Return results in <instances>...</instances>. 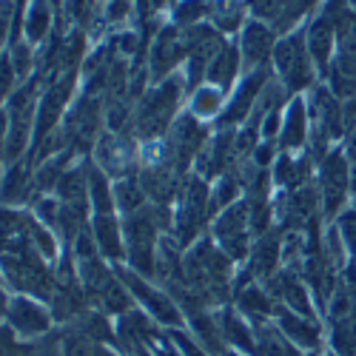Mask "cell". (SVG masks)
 Returning a JSON list of instances; mask_svg holds the SVG:
<instances>
[{
  "label": "cell",
  "instance_id": "obj_1",
  "mask_svg": "<svg viewBox=\"0 0 356 356\" xmlns=\"http://www.w3.org/2000/svg\"><path fill=\"white\" fill-rule=\"evenodd\" d=\"M348 168L345 160L339 154H334L328 163H325V194H328V211H337L342 194H345V183H348Z\"/></svg>",
  "mask_w": 356,
  "mask_h": 356
},
{
  "label": "cell",
  "instance_id": "obj_2",
  "mask_svg": "<svg viewBox=\"0 0 356 356\" xmlns=\"http://www.w3.org/2000/svg\"><path fill=\"white\" fill-rule=\"evenodd\" d=\"M334 20L328 15H322L314 26H311V32H308V49L311 54L316 57V60L325 66L328 63V54H331V35H334Z\"/></svg>",
  "mask_w": 356,
  "mask_h": 356
},
{
  "label": "cell",
  "instance_id": "obj_3",
  "mask_svg": "<svg viewBox=\"0 0 356 356\" xmlns=\"http://www.w3.org/2000/svg\"><path fill=\"white\" fill-rule=\"evenodd\" d=\"M243 49L248 60H262L271 49V32L262 26H248L245 29V38H243Z\"/></svg>",
  "mask_w": 356,
  "mask_h": 356
},
{
  "label": "cell",
  "instance_id": "obj_4",
  "mask_svg": "<svg viewBox=\"0 0 356 356\" xmlns=\"http://www.w3.org/2000/svg\"><path fill=\"white\" fill-rule=\"evenodd\" d=\"M302 126H305L302 103H296V108L291 111V120H288V131H285V143L288 145H300L302 143Z\"/></svg>",
  "mask_w": 356,
  "mask_h": 356
},
{
  "label": "cell",
  "instance_id": "obj_5",
  "mask_svg": "<svg viewBox=\"0 0 356 356\" xmlns=\"http://www.w3.org/2000/svg\"><path fill=\"white\" fill-rule=\"evenodd\" d=\"M314 3H316V0H288V3H285V9H282V17H280V29L291 26L296 17H300L302 12H308Z\"/></svg>",
  "mask_w": 356,
  "mask_h": 356
},
{
  "label": "cell",
  "instance_id": "obj_6",
  "mask_svg": "<svg viewBox=\"0 0 356 356\" xmlns=\"http://www.w3.org/2000/svg\"><path fill=\"white\" fill-rule=\"evenodd\" d=\"M217 23L222 26V29H234L236 23H240V6L234 3V0H225V3H220L217 6Z\"/></svg>",
  "mask_w": 356,
  "mask_h": 356
},
{
  "label": "cell",
  "instance_id": "obj_7",
  "mask_svg": "<svg viewBox=\"0 0 356 356\" xmlns=\"http://www.w3.org/2000/svg\"><path fill=\"white\" fill-rule=\"evenodd\" d=\"M285 3H288V0H251V6H254V12L259 17H277V15H282Z\"/></svg>",
  "mask_w": 356,
  "mask_h": 356
},
{
  "label": "cell",
  "instance_id": "obj_8",
  "mask_svg": "<svg viewBox=\"0 0 356 356\" xmlns=\"http://www.w3.org/2000/svg\"><path fill=\"white\" fill-rule=\"evenodd\" d=\"M234 69H236V57H234V51H225L220 60L211 66V77H214V80H228Z\"/></svg>",
  "mask_w": 356,
  "mask_h": 356
},
{
  "label": "cell",
  "instance_id": "obj_9",
  "mask_svg": "<svg viewBox=\"0 0 356 356\" xmlns=\"http://www.w3.org/2000/svg\"><path fill=\"white\" fill-rule=\"evenodd\" d=\"M202 12H205V3H202V0H191V3L180 6V12H177V15H180V20H197Z\"/></svg>",
  "mask_w": 356,
  "mask_h": 356
},
{
  "label": "cell",
  "instance_id": "obj_10",
  "mask_svg": "<svg viewBox=\"0 0 356 356\" xmlns=\"http://www.w3.org/2000/svg\"><path fill=\"white\" fill-rule=\"evenodd\" d=\"M194 106H197V111H200V114H209V111H214V108H217V95H214V92H202V95L197 97V103H194Z\"/></svg>",
  "mask_w": 356,
  "mask_h": 356
},
{
  "label": "cell",
  "instance_id": "obj_11",
  "mask_svg": "<svg viewBox=\"0 0 356 356\" xmlns=\"http://www.w3.org/2000/svg\"><path fill=\"white\" fill-rule=\"evenodd\" d=\"M342 228H345L348 240H350V245H353V251H356V214H348L345 222H342Z\"/></svg>",
  "mask_w": 356,
  "mask_h": 356
},
{
  "label": "cell",
  "instance_id": "obj_12",
  "mask_svg": "<svg viewBox=\"0 0 356 356\" xmlns=\"http://www.w3.org/2000/svg\"><path fill=\"white\" fill-rule=\"evenodd\" d=\"M345 123L348 126H356V100H350L348 108H345Z\"/></svg>",
  "mask_w": 356,
  "mask_h": 356
},
{
  "label": "cell",
  "instance_id": "obj_13",
  "mask_svg": "<svg viewBox=\"0 0 356 356\" xmlns=\"http://www.w3.org/2000/svg\"><path fill=\"white\" fill-rule=\"evenodd\" d=\"M350 160L356 163V131H353V137H350Z\"/></svg>",
  "mask_w": 356,
  "mask_h": 356
}]
</instances>
